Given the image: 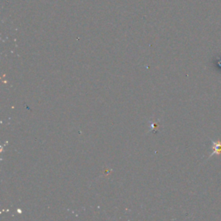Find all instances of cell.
Returning <instances> with one entry per match:
<instances>
[{
  "label": "cell",
  "instance_id": "cell-1",
  "mask_svg": "<svg viewBox=\"0 0 221 221\" xmlns=\"http://www.w3.org/2000/svg\"><path fill=\"white\" fill-rule=\"evenodd\" d=\"M211 142L213 143V152L210 154V156H208V159H210L211 156H213L214 155H220L221 154V141L219 139L217 141H214L213 139H211Z\"/></svg>",
  "mask_w": 221,
  "mask_h": 221
}]
</instances>
